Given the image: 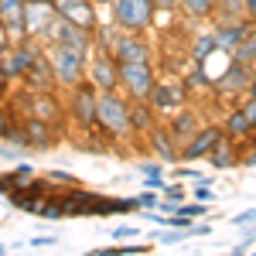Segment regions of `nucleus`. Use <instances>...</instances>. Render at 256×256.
I'll return each mask as SVG.
<instances>
[{
	"label": "nucleus",
	"mask_w": 256,
	"mask_h": 256,
	"mask_svg": "<svg viewBox=\"0 0 256 256\" xmlns=\"http://www.w3.org/2000/svg\"><path fill=\"white\" fill-rule=\"evenodd\" d=\"M44 48L41 41H34V38H28V41H18V44H10V52L4 55V68H7V76L14 82H20L24 76H28V68L34 65V58H38V52Z\"/></svg>",
	"instance_id": "nucleus-8"
},
{
	"label": "nucleus",
	"mask_w": 256,
	"mask_h": 256,
	"mask_svg": "<svg viewBox=\"0 0 256 256\" xmlns=\"http://www.w3.org/2000/svg\"><path fill=\"white\" fill-rule=\"evenodd\" d=\"M7 174H10V192H14V188H28V184L38 178V171H34V164L20 160L18 168H14V171H7Z\"/></svg>",
	"instance_id": "nucleus-26"
},
{
	"label": "nucleus",
	"mask_w": 256,
	"mask_h": 256,
	"mask_svg": "<svg viewBox=\"0 0 256 256\" xmlns=\"http://www.w3.org/2000/svg\"><path fill=\"white\" fill-rule=\"evenodd\" d=\"M44 44H68V48H76V52L89 55V58H92V52H96V38H92V31L79 28L76 20L62 18V14L52 20V28H48V34H44Z\"/></svg>",
	"instance_id": "nucleus-6"
},
{
	"label": "nucleus",
	"mask_w": 256,
	"mask_h": 256,
	"mask_svg": "<svg viewBox=\"0 0 256 256\" xmlns=\"http://www.w3.org/2000/svg\"><path fill=\"white\" fill-rule=\"evenodd\" d=\"M239 147H242V144H236L232 137H222V140L216 144V150H212L205 160H208L216 171H232V168H239V160H242Z\"/></svg>",
	"instance_id": "nucleus-18"
},
{
	"label": "nucleus",
	"mask_w": 256,
	"mask_h": 256,
	"mask_svg": "<svg viewBox=\"0 0 256 256\" xmlns=\"http://www.w3.org/2000/svg\"><path fill=\"white\" fill-rule=\"evenodd\" d=\"M158 86L154 62H120V89L130 99H150Z\"/></svg>",
	"instance_id": "nucleus-5"
},
{
	"label": "nucleus",
	"mask_w": 256,
	"mask_h": 256,
	"mask_svg": "<svg viewBox=\"0 0 256 256\" xmlns=\"http://www.w3.org/2000/svg\"><path fill=\"white\" fill-rule=\"evenodd\" d=\"M44 52H48L55 82L62 89H72L82 79H89V55H82V52L68 48V44H44Z\"/></svg>",
	"instance_id": "nucleus-2"
},
{
	"label": "nucleus",
	"mask_w": 256,
	"mask_h": 256,
	"mask_svg": "<svg viewBox=\"0 0 256 256\" xmlns=\"http://www.w3.org/2000/svg\"><path fill=\"white\" fill-rule=\"evenodd\" d=\"M89 82L96 86L99 92L120 89V62L110 52H92V58H89Z\"/></svg>",
	"instance_id": "nucleus-9"
},
{
	"label": "nucleus",
	"mask_w": 256,
	"mask_h": 256,
	"mask_svg": "<svg viewBox=\"0 0 256 256\" xmlns=\"http://www.w3.org/2000/svg\"><path fill=\"white\" fill-rule=\"evenodd\" d=\"M158 18V4L154 0H113L110 20H116L123 31H150Z\"/></svg>",
	"instance_id": "nucleus-4"
},
{
	"label": "nucleus",
	"mask_w": 256,
	"mask_h": 256,
	"mask_svg": "<svg viewBox=\"0 0 256 256\" xmlns=\"http://www.w3.org/2000/svg\"><path fill=\"white\" fill-rule=\"evenodd\" d=\"M99 126L113 140L137 137V134H134V123H130V96H126L123 89L99 92Z\"/></svg>",
	"instance_id": "nucleus-1"
},
{
	"label": "nucleus",
	"mask_w": 256,
	"mask_h": 256,
	"mask_svg": "<svg viewBox=\"0 0 256 256\" xmlns=\"http://www.w3.org/2000/svg\"><path fill=\"white\" fill-rule=\"evenodd\" d=\"M96 7H99V10H106V7H113V0H96Z\"/></svg>",
	"instance_id": "nucleus-47"
},
{
	"label": "nucleus",
	"mask_w": 256,
	"mask_h": 256,
	"mask_svg": "<svg viewBox=\"0 0 256 256\" xmlns=\"http://www.w3.org/2000/svg\"><path fill=\"white\" fill-rule=\"evenodd\" d=\"M188 236H192V239H198V236H212V226H208V222H202V218H195V222L188 226Z\"/></svg>",
	"instance_id": "nucleus-36"
},
{
	"label": "nucleus",
	"mask_w": 256,
	"mask_h": 256,
	"mask_svg": "<svg viewBox=\"0 0 256 256\" xmlns=\"http://www.w3.org/2000/svg\"><path fill=\"white\" fill-rule=\"evenodd\" d=\"M246 31H250V20H239V24H216L218 48H226V52H236L239 41L246 38Z\"/></svg>",
	"instance_id": "nucleus-21"
},
{
	"label": "nucleus",
	"mask_w": 256,
	"mask_h": 256,
	"mask_svg": "<svg viewBox=\"0 0 256 256\" xmlns=\"http://www.w3.org/2000/svg\"><path fill=\"white\" fill-rule=\"evenodd\" d=\"M188 96H192L188 82H160L158 79L154 92H150V106L158 110L160 116H171V113H178L181 106H188Z\"/></svg>",
	"instance_id": "nucleus-7"
},
{
	"label": "nucleus",
	"mask_w": 256,
	"mask_h": 256,
	"mask_svg": "<svg viewBox=\"0 0 256 256\" xmlns=\"http://www.w3.org/2000/svg\"><path fill=\"white\" fill-rule=\"evenodd\" d=\"M242 110H246V116H250V123H253V130H256V99L246 96L242 99Z\"/></svg>",
	"instance_id": "nucleus-41"
},
{
	"label": "nucleus",
	"mask_w": 256,
	"mask_h": 256,
	"mask_svg": "<svg viewBox=\"0 0 256 256\" xmlns=\"http://www.w3.org/2000/svg\"><path fill=\"white\" fill-rule=\"evenodd\" d=\"M222 130H226V137H232V140H253L256 137L253 123H250V116H246V110H242V106L222 116Z\"/></svg>",
	"instance_id": "nucleus-20"
},
{
	"label": "nucleus",
	"mask_w": 256,
	"mask_h": 256,
	"mask_svg": "<svg viewBox=\"0 0 256 256\" xmlns=\"http://www.w3.org/2000/svg\"><path fill=\"white\" fill-rule=\"evenodd\" d=\"M246 96H253V99H256V72H253V79H250V92H246Z\"/></svg>",
	"instance_id": "nucleus-46"
},
{
	"label": "nucleus",
	"mask_w": 256,
	"mask_h": 256,
	"mask_svg": "<svg viewBox=\"0 0 256 256\" xmlns=\"http://www.w3.org/2000/svg\"><path fill=\"white\" fill-rule=\"evenodd\" d=\"M7 195H10V174L4 171V174H0V198H7Z\"/></svg>",
	"instance_id": "nucleus-43"
},
{
	"label": "nucleus",
	"mask_w": 256,
	"mask_h": 256,
	"mask_svg": "<svg viewBox=\"0 0 256 256\" xmlns=\"http://www.w3.org/2000/svg\"><path fill=\"white\" fill-rule=\"evenodd\" d=\"M222 137H226V130H222L218 123H205L195 137L181 147V160H188V164H192V160H205L212 150H216V144H218Z\"/></svg>",
	"instance_id": "nucleus-10"
},
{
	"label": "nucleus",
	"mask_w": 256,
	"mask_h": 256,
	"mask_svg": "<svg viewBox=\"0 0 256 256\" xmlns=\"http://www.w3.org/2000/svg\"><path fill=\"white\" fill-rule=\"evenodd\" d=\"M24 154H28V150H20V147H14V144H10V147L0 144V160H20Z\"/></svg>",
	"instance_id": "nucleus-37"
},
{
	"label": "nucleus",
	"mask_w": 256,
	"mask_h": 256,
	"mask_svg": "<svg viewBox=\"0 0 256 256\" xmlns=\"http://www.w3.org/2000/svg\"><path fill=\"white\" fill-rule=\"evenodd\" d=\"M253 24H256V20H253Z\"/></svg>",
	"instance_id": "nucleus-49"
},
{
	"label": "nucleus",
	"mask_w": 256,
	"mask_h": 256,
	"mask_svg": "<svg viewBox=\"0 0 256 256\" xmlns=\"http://www.w3.org/2000/svg\"><path fill=\"white\" fill-rule=\"evenodd\" d=\"M44 178L52 181V184H65V188H72V184H79V178L68 174V171H58V168H52V171H44Z\"/></svg>",
	"instance_id": "nucleus-31"
},
{
	"label": "nucleus",
	"mask_w": 256,
	"mask_h": 256,
	"mask_svg": "<svg viewBox=\"0 0 256 256\" xmlns=\"http://www.w3.org/2000/svg\"><path fill=\"white\" fill-rule=\"evenodd\" d=\"M218 10L222 14H242L246 18V0H218ZM216 18V14H212Z\"/></svg>",
	"instance_id": "nucleus-32"
},
{
	"label": "nucleus",
	"mask_w": 256,
	"mask_h": 256,
	"mask_svg": "<svg viewBox=\"0 0 256 256\" xmlns=\"http://www.w3.org/2000/svg\"><path fill=\"white\" fill-rule=\"evenodd\" d=\"M239 168H256V140H253V144H246V150H242V160H239Z\"/></svg>",
	"instance_id": "nucleus-38"
},
{
	"label": "nucleus",
	"mask_w": 256,
	"mask_h": 256,
	"mask_svg": "<svg viewBox=\"0 0 256 256\" xmlns=\"http://www.w3.org/2000/svg\"><path fill=\"white\" fill-rule=\"evenodd\" d=\"M10 44H14V41H10V34H7V24L0 20V58L10 52Z\"/></svg>",
	"instance_id": "nucleus-40"
},
{
	"label": "nucleus",
	"mask_w": 256,
	"mask_h": 256,
	"mask_svg": "<svg viewBox=\"0 0 256 256\" xmlns=\"http://www.w3.org/2000/svg\"><path fill=\"white\" fill-rule=\"evenodd\" d=\"M160 198H168V202H178V205H181V202L188 198V192H184V184L174 178V181H168V184L160 188Z\"/></svg>",
	"instance_id": "nucleus-29"
},
{
	"label": "nucleus",
	"mask_w": 256,
	"mask_h": 256,
	"mask_svg": "<svg viewBox=\"0 0 256 256\" xmlns=\"http://www.w3.org/2000/svg\"><path fill=\"white\" fill-rule=\"evenodd\" d=\"M10 76H7V68H4V62H0V96H4V92H7V89H10Z\"/></svg>",
	"instance_id": "nucleus-42"
},
{
	"label": "nucleus",
	"mask_w": 256,
	"mask_h": 256,
	"mask_svg": "<svg viewBox=\"0 0 256 256\" xmlns=\"http://www.w3.org/2000/svg\"><path fill=\"white\" fill-rule=\"evenodd\" d=\"M192 198H198V202H208V205H212V202H216V192H212V184H208V181H198L195 192H192Z\"/></svg>",
	"instance_id": "nucleus-33"
},
{
	"label": "nucleus",
	"mask_w": 256,
	"mask_h": 256,
	"mask_svg": "<svg viewBox=\"0 0 256 256\" xmlns=\"http://www.w3.org/2000/svg\"><path fill=\"white\" fill-rule=\"evenodd\" d=\"M232 58L236 62H250V65H256V24L250 20V31H246V38L239 41V48L232 52Z\"/></svg>",
	"instance_id": "nucleus-25"
},
{
	"label": "nucleus",
	"mask_w": 256,
	"mask_h": 256,
	"mask_svg": "<svg viewBox=\"0 0 256 256\" xmlns=\"http://www.w3.org/2000/svg\"><path fill=\"white\" fill-rule=\"evenodd\" d=\"M18 120L20 116H18V110H14V106H0V140L10 134V126H14Z\"/></svg>",
	"instance_id": "nucleus-30"
},
{
	"label": "nucleus",
	"mask_w": 256,
	"mask_h": 256,
	"mask_svg": "<svg viewBox=\"0 0 256 256\" xmlns=\"http://www.w3.org/2000/svg\"><path fill=\"white\" fill-rule=\"evenodd\" d=\"M229 222H232V226H256V208H242V212H236Z\"/></svg>",
	"instance_id": "nucleus-35"
},
{
	"label": "nucleus",
	"mask_w": 256,
	"mask_h": 256,
	"mask_svg": "<svg viewBox=\"0 0 256 256\" xmlns=\"http://www.w3.org/2000/svg\"><path fill=\"white\" fill-rule=\"evenodd\" d=\"M65 110H68V120H72L79 130L96 126V123H99V89L89 79H82L79 86L68 89V102H65Z\"/></svg>",
	"instance_id": "nucleus-3"
},
{
	"label": "nucleus",
	"mask_w": 256,
	"mask_h": 256,
	"mask_svg": "<svg viewBox=\"0 0 256 256\" xmlns=\"http://www.w3.org/2000/svg\"><path fill=\"white\" fill-rule=\"evenodd\" d=\"M7 250H10V246H7V242H0V256H4V253H7Z\"/></svg>",
	"instance_id": "nucleus-48"
},
{
	"label": "nucleus",
	"mask_w": 256,
	"mask_h": 256,
	"mask_svg": "<svg viewBox=\"0 0 256 256\" xmlns=\"http://www.w3.org/2000/svg\"><path fill=\"white\" fill-rule=\"evenodd\" d=\"M246 18L256 20V0H246Z\"/></svg>",
	"instance_id": "nucleus-45"
},
{
	"label": "nucleus",
	"mask_w": 256,
	"mask_h": 256,
	"mask_svg": "<svg viewBox=\"0 0 256 256\" xmlns=\"http://www.w3.org/2000/svg\"><path fill=\"white\" fill-rule=\"evenodd\" d=\"M158 110H154V106H150V99H130V123H134V134H144V137H147V134H150V130H154V126H158Z\"/></svg>",
	"instance_id": "nucleus-19"
},
{
	"label": "nucleus",
	"mask_w": 256,
	"mask_h": 256,
	"mask_svg": "<svg viewBox=\"0 0 256 256\" xmlns=\"http://www.w3.org/2000/svg\"><path fill=\"white\" fill-rule=\"evenodd\" d=\"M137 171L144 174V188H164L168 184V171H164V160H140Z\"/></svg>",
	"instance_id": "nucleus-22"
},
{
	"label": "nucleus",
	"mask_w": 256,
	"mask_h": 256,
	"mask_svg": "<svg viewBox=\"0 0 256 256\" xmlns=\"http://www.w3.org/2000/svg\"><path fill=\"white\" fill-rule=\"evenodd\" d=\"M116 62H154L150 58V44L140 38L137 31H120L116 48H113Z\"/></svg>",
	"instance_id": "nucleus-16"
},
{
	"label": "nucleus",
	"mask_w": 256,
	"mask_h": 256,
	"mask_svg": "<svg viewBox=\"0 0 256 256\" xmlns=\"http://www.w3.org/2000/svg\"><path fill=\"white\" fill-rule=\"evenodd\" d=\"M137 236H140L137 226H116L113 229V242H126V239H137Z\"/></svg>",
	"instance_id": "nucleus-34"
},
{
	"label": "nucleus",
	"mask_w": 256,
	"mask_h": 256,
	"mask_svg": "<svg viewBox=\"0 0 256 256\" xmlns=\"http://www.w3.org/2000/svg\"><path fill=\"white\" fill-rule=\"evenodd\" d=\"M58 18V10H55V4L52 0H28V10H24V24H28V34L34 41L44 44V34H48V28H52V20Z\"/></svg>",
	"instance_id": "nucleus-12"
},
{
	"label": "nucleus",
	"mask_w": 256,
	"mask_h": 256,
	"mask_svg": "<svg viewBox=\"0 0 256 256\" xmlns=\"http://www.w3.org/2000/svg\"><path fill=\"white\" fill-rule=\"evenodd\" d=\"M168 126H171V134H174V137L181 140V147H184V144L195 137L198 130L205 126V123H202V116H198V110H188V106H181L178 113H171V116H168Z\"/></svg>",
	"instance_id": "nucleus-17"
},
{
	"label": "nucleus",
	"mask_w": 256,
	"mask_h": 256,
	"mask_svg": "<svg viewBox=\"0 0 256 256\" xmlns=\"http://www.w3.org/2000/svg\"><path fill=\"white\" fill-rule=\"evenodd\" d=\"M20 123H24L28 137H31V150H52L62 137V126H52V123H44L41 116H31V113H24Z\"/></svg>",
	"instance_id": "nucleus-15"
},
{
	"label": "nucleus",
	"mask_w": 256,
	"mask_h": 256,
	"mask_svg": "<svg viewBox=\"0 0 256 256\" xmlns=\"http://www.w3.org/2000/svg\"><path fill=\"white\" fill-rule=\"evenodd\" d=\"M208 208H212L208 202H198V198H184L178 212H181V216H188V218H205V216H208Z\"/></svg>",
	"instance_id": "nucleus-28"
},
{
	"label": "nucleus",
	"mask_w": 256,
	"mask_h": 256,
	"mask_svg": "<svg viewBox=\"0 0 256 256\" xmlns=\"http://www.w3.org/2000/svg\"><path fill=\"white\" fill-rule=\"evenodd\" d=\"M147 144H150V150H154V158L164 160V164H181V140L171 134V126H154L150 134H147Z\"/></svg>",
	"instance_id": "nucleus-14"
},
{
	"label": "nucleus",
	"mask_w": 256,
	"mask_h": 256,
	"mask_svg": "<svg viewBox=\"0 0 256 256\" xmlns=\"http://www.w3.org/2000/svg\"><path fill=\"white\" fill-rule=\"evenodd\" d=\"M178 10H184V14L198 24V20H208L218 10V0H181V7H178Z\"/></svg>",
	"instance_id": "nucleus-24"
},
{
	"label": "nucleus",
	"mask_w": 256,
	"mask_h": 256,
	"mask_svg": "<svg viewBox=\"0 0 256 256\" xmlns=\"http://www.w3.org/2000/svg\"><path fill=\"white\" fill-rule=\"evenodd\" d=\"M253 65L250 62H232L229 68H226V76L212 86V92L216 96H246L250 92V79H253Z\"/></svg>",
	"instance_id": "nucleus-11"
},
{
	"label": "nucleus",
	"mask_w": 256,
	"mask_h": 256,
	"mask_svg": "<svg viewBox=\"0 0 256 256\" xmlns=\"http://www.w3.org/2000/svg\"><path fill=\"white\" fill-rule=\"evenodd\" d=\"M154 239H158L160 246H181V242H188V229H168V226H164V229H160V232H154Z\"/></svg>",
	"instance_id": "nucleus-27"
},
{
	"label": "nucleus",
	"mask_w": 256,
	"mask_h": 256,
	"mask_svg": "<svg viewBox=\"0 0 256 256\" xmlns=\"http://www.w3.org/2000/svg\"><path fill=\"white\" fill-rule=\"evenodd\" d=\"M52 4H55V10H58L62 18L76 20L79 28H86V31H96V28H99L96 0H52Z\"/></svg>",
	"instance_id": "nucleus-13"
},
{
	"label": "nucleus",
	"mask_w": 256,
	"mask_h": 256,
	"mask_svg": "<svg viewBox=\"0 0 256 256\" xmlns=\"http://www.w3.org/2000/svg\"><path fill=\"white\" fill-rule=\"evenodd\" d=\"M158 4V10H178L181 7V0H154Z\"/></svg>",
	"instance_id": "nucleus-44"
},
{
	"label": "nucleus",
	"mask_w": 256,
	"mask_h": 256,
	"mask_svg": "<svg viewBox=\"0 0 256 256\" xmlns=\"http://www.w3.org/2000/svg\"><path fill=\"white\" fill-rule=\"evenodd\" d=\"M216 48H218L216 28L212 31H195V38H192V62H205Z\"/></svg>",
	"instance_id": "nucleus-23"
},
{
	"label": "nucleus",
	"mask_w": 256,
	"mask_h": 256,
	"mask_svg": "<svg viewBox=\"0 0 256 256\" xmlns=\"http://www.w3.org/2000/svg\"><path fill=\"white\" fill-rule=\"evenodd\" d=\"M55 242H58L55 236H34V239H28V246H31V250H44V246H55Z\"/></svg>",
	"instance_id": "nucleus-39"
}]
</instances>
